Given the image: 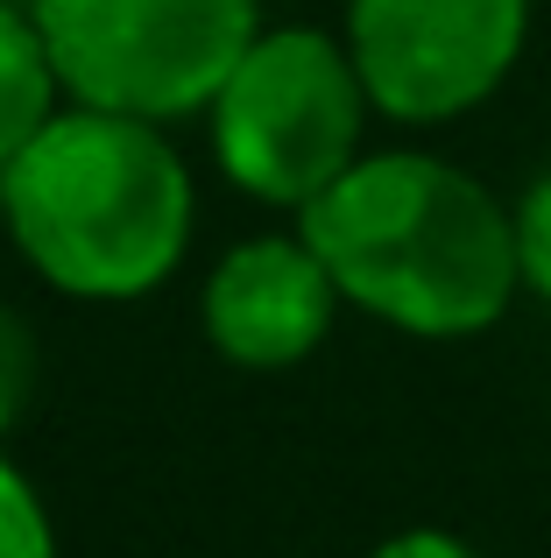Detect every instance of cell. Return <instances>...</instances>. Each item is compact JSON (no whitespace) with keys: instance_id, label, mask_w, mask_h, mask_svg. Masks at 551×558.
Instances as JSON below:
<instances>
[{"instance_id":"obj_10","label":"cell","mask_w":551,"mask_h":558,"mask_svg":"<svg viewBox=\"0 0 551 558\" xmlns=\"http://www.w3.org/2000/svg\"><path fill=\"white\" fill-rule=\"evenodd\" d=\"M516 262H524V290L551 304V170L530 178L516 198Z\"/></svg>"},{"instance_id":"obj_6","label":"cell","mask_w":551,"mask_h":558,"mask_svg":"<svg viewBox=\"0 0 551 558\" xmlns=\"http://www.w3.org/2000/svg\"><path fill=\"white\" fill-rule=\"evenodd\" d=\"M340 304V283L304 233H255L212 262L198 290V326L226 368L276 375L326 347Z\"/></svg>"},{"instance_id":"obj_1","label":"cell","mask_w":551,"mask_h":558,"mask_svg":"<svg viewBox=\"0 0 551 558\" xmlns=\"http://www.w3.org/2000/svg\"><path fill=\"white\" fill-rule=\"evenodd\" d=\"M340 298L411 340H481L524 298L516 205L431 149H375L297 213Z\"/></svg>"},{"instance_id":"obj_8","label":"cell","mask_w":551,"mask_h":558,"mask_svg":"<svg viewBox=\"0 0 551 558\" xmlns=\"http://www.w3.org/2000/svg\"><path fill=\"white\" fill-rule=\"evenodd\" d=\"M0 558H57V523L36 481L8 460V446H0Z\"/></svg>"},{"instance_id":"obj_2","label":"cell","mask_w":551,"mask_h":558,"mask_svg":"<svg viewBox=\"0 0 551 558\" xmlns=\"http://www.w3.org/2000/svg\"><path fill=\"white\" fill-rule=\"evenodd\" d=\"M198 184L163 121L71 99L8 170L0 227L14 255L78 304H135L192 255Z\"/></svg>"},{"instance_id":"obj_5","label":"cell","mask_w":551,"mask_h":558,"mask_svg":"<svg viewBox=\"0 0 551 558\" xmlns=\"http://www.w3.org/2000/svg\"><path fill=\"white\" fill-rule=\"evenodd\" d=\"M346 50L375 113L445 128L510 85L530 43V0H346Z\"/></svg>"},{"instance_id":"obj_3","label":"cell","mask_w":551,"mask_h":558,"mask_svg":"<svg viewBox=\"0 0 551 558\" xmlns=\"http://www.w3.org/2000/svg\"><path fill=\"white\" fill-rule=\"evenodd\" d=\"M368 85L326 28H262L212 93V163L234 191L276 213H304L318 191H332L360 163L368 142Z\"/></svg>"},{"instance_id":"obj_11","label":"cell","mask_w":551,"mask_h":558,"mask_svg":"<svg viewBox=\"0 0 551 558\" xmlns=\"http://www.w3.org/2000/svg\"><path fill=\"white\" fill-rule=\"evenodd\" d=\"M368 558H481L467 545V537H453V531H439V523H417V531H396V537H382Z\"/></svg>"},{"instance_id":"obj_4","label":"cell","mask_w":551,"mask_h":558,"mask_svg":"<svg viewBox=\"0 0 551 558\" xmlns=\"http://www.w3.org/2000/svg\"><path fill=\"white\" fill-rule=\"evenodd\" d=\"M78 107L192 121L262 36V0H28Z\"/></svg>"},{"instance_id":"obj_7","label":"cell","mask_w":551,"mask_h":558,"mask_svg":"<svg viewBox=\"0 0 551 558\" xmlns=\"http://www.w3.org/2000/svg\"><path fill=\"white\" fill-rule=\"evenodd\" d=\"M71 107L64 78H57V57L42 43L28 0H0V170Z\"/></svg>"},{"instance_id":"obj_9","label":"cell","mask_w":551,"mask_h":558,"mask_svg":"<svg viewBox=\"0 0 551 558\" xmlns=\"http://www.w3.org/2000/svg\"><path fill=\"white\" fill-rule=\"evenodd\" d=\"M36 381H42V354H36V332L14 304H0V446L14 438V424L28 417L36 403Z\"/></svg>"}]
</instances>
